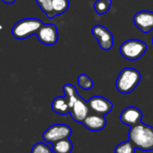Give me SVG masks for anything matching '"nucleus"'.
Segmentation results:
<instances>
[{"label": "nucleus", "instance_id": "obj_1", "mask_svg": "<svg viewBox=\"0 0 153 153\" xmlns=\"http://www.w3.org/2000/svg\"><path fill=\"white\" fill-rule=\"evenodd\" d=\"M128 138L134 144L136 149L144 152L153 151L152 126L143 123L132 126L128 133Z\"/></svg>", "mask_w": 153, "mask_h": 153}, {"label": "nucleus", "instance_id": "obj_2", "mask_svg": "<svg viewBox=\"0 0 153 153\" xmlns=\"http://www.w3.org/2000/svg\"><path fill=\"white\" fill-rule=\"evenodd\" d=\"M141 74L138 70L126 67L124 68L117 76L116 87L117 91L123 94H128L132 92L140 83Z\"/></svg>", "mask_w": 153, "mask_h": 153}, {"label": "nucleus", "instance_id": "obj_3", "mask_svg": "<svg viewBox=\"0 0 153 153\" xmlns=\"http://www.w3.org/2000/svg\"><path fill=\"white\" fill-rule=\"evenodd\" d=\"M44 23L37 18H25L17 22L13 29L12 34L17 39H25L33 34H37Z\"/></svg>", "mask_w": 153, "mask_h": 153}, {"label": "nucleus", "instance_id": "obj_4", "mask_svg": "<svg viewBox=\"0 0 153 153\" xmlns=\"http://www.w3.org/2000/svg\"><path fill=\"white\" fill-rule=\"evenodd\" d=\"M119 50L126 59L134 61L140 59L145 54L147 50V44L143 40L131 39L122 43Z\"/></svg>", "mask_w": 153, "mask_h": 153}, {"label": "nucleus", "instance_id": "obj_5", "mask_svg": "<svg viewBox=\"0 0 153 153\" xmlns=\"http://www.w3.org/2000/svg\"><path fill=\"white\" fill-rule=\"evenodd\" d=\"M72 134V129L70 126L65 124H56L49 126L43 133V140L50 144H53L58 141L67 139Z\"/></svg>", "mask_w": 153, "mask_h": 153}, {"label": "nucleus", "instance_id": "obj_6", "mask_svg": "<svg viewBox=\"0 0 153 153\" xmlns=\"http://www.w3.org/2000/svg\"><path fill=\"white\" fill-rule=\"evenodd\" d=\"M91 33L97 39L100 47L103 50L108 51L112 48L114 44V38L111 31L105 26L100 24L95 25L91 29Z\"/></svg>", "mask_w": 153, "mask_h": 153}, {"label": "nucleus", "instance_id": "obj_7", "mask_svg": "<svg viewBox=\"0 0 153 153\" xmlns=\"http://www.w3.org/2000/svg\"><path fill=\"white\" fill-rule=\"evenodd\" d=\"M37 38L39 41L44 45H55L58 40V30L56 26L53 23L43 24L37 33Z\"/></svg>", "mask_w": 153, "mask_h": 153}, {"label": "nucleus", "instance_id": "obj_8", "mask_svg": "<svg viewBox=\"0 0 153 153\" xmlns=\"http://www.w3.org/2000/svg\"><path fill=\"white\" fill-rule=\"evenodd\" d=\"M90 112L91 109L88 105V102H86L81 96H79L76 99V100L70 108V115L72 118L75 122L82 123V124L86 119Z\"/></svg>", "mask_w": 153, "mask_h": 153}, {"label": "nucleus", "instance_id": "obj_9", "mask_svg": "<svg viewBox=\"0 0 153 153\" xmlns=\"http://www.w3.org/2000/svg\"><path fill=\"white\" fill-rule=\"evenodd\" d=\"M87 102L92 113L102 116L109 114L113 108V104L108 100L101 96H94Z\"/></svg>", "mask_w": 153, "mask_h": 153}, {"label": "nucleus", "instance_id": "obj_10", "mask_svg": "<svg viewBox=\"0 0 153 153\" xmlns=\"http://www.w3.org/2000/svg\"><path fill=\"white\" fill-rule=\"evenodd\" d=\"M133 22L141 31L148 33L153 30V12L140 11L134 14Z\"/></svg>", "mask_w": 153, "mask_h": 153}, {"label": "nucleus", "instance_id": "obj_11", "mask_svg": "<svg viewBox=\"0 0 153 153\" xmlns=\"http://www.w3.org/2000/svg\"><path fill=\"white\" fill-rule=\"evenodd\" d=\"M143 112L136 107H127L120 114V121L130 127L142 123Z\"/></svg>", "mask_w": 153, "mask_h": 153}, {"label": "nucleus", "instance_id": "obj_12", "mask_svg": "<svg viewBox=\"0 0 153 153\" xmlns=\"http://www.w3.org/2000/svg\"><path fill=\"white\" fill-rule=\"evenodd\" d=\"M82 125L84 127L91 132H98L102 129L107 125V120L104 116L95 114V113H90L86 119L83 121Z\"/></svg>", "mask_w": 153, "mask_h": 153}, {"label": "nucleus", "instance_id": "obj_13", "mask_svg": "<svg viewBox=\"0 0 153 153\" xmlns=\"http://www.w3.org/2000/svg\"><path fill=\"white\" fill-rule=\"evenodd\" d=\"M53 111L61 116H65L70 114V106L69 101L65 96H59L54 99L51 104Z\"/></svg>", "mask_w": 153, "mask_h": 153}, {"label": "nucleus", "instance_id": "obj_14", "mask_svg": "<svg viewBox=\"0 0 153 153\" xmlns=\"http://www.w3.org/2000/svg\"><path fill=\"white\" fill-rule=\"evenodd\" d=\"M73 143L69 138L58 141L52 144L54 153H71L73 151Z\"/></svg>", "mask_w": 153, "mask_h": 153}, {"label": "nucleus", "instance_id": "obj_15", "mask_svg": "<svg viewBox=\"0 0 153 153\" xmlns=\"http://www.w3.org/2000/svg\"><path fill=\"white\" fill-rule=\"evenodd\" d=\"M63 91H64L65 96L67 98V100L69 101V106L71 108V106L74 104V102L76 100V99L80 95L77 93V90L73 84H65V85H64Z\"/></svg>", "mask_w": 153, "mask_h": 153}, {"label": "nucleus", "instance_id": "obj_16", "mask_svg": "<svg viewBox=\"0 0 153 153\" xmlns=\"http://www.w3.org/2000/svg\"><path fill=\"white\" fill-rule=\"evenodd\" d=\"M39 8L47 14L49 19L54 18L56 15L53 10V0H35Z\"/></svg>", "mask_w": 153, "mask_h": 153}, {"label": "nucleus", "instance_id": "obj_17", "mask_svg": "<svg viewBox=\"0 0 153 153\" xmlns=\"http://www.w3.org/2000/svg\"><path fill=\"white\" fill-rule=\"evenodd\" d=\"M112 4V0H97L94 3V9L99 15H102L108 12Z\"/></svg>", "mask_w": 153, "mask_h": 153}, {"label": "nucleus", "instance_id": "obj_18", "mask_svg": "<svg viewBox=\"0 0 153 153\" xmlns=\"http://www.w3.org/2000/svg\"><path fill=\"white\" fill-rule=\"evenodd\" d=\"M69 0H53V10L55 15H61L67 11Z\"/></svg>", "mask_w": 153, "mask_h": 153}, {"label": "nucleus", "instance_id": "obj_19", "mask_svg": "<svg viewBox=\"0 0 153 153\" xmlns=\"http://www.w3.org/2000/svg\"><path fill=\"white\" fill-rule=\"evenodd\" d=\"M135 149L134 144L129 140L119 143L115 149V153H135Z\"/></svg>", "mask_w": 153, "mask_h": 153}, {"label": "nucleus", "instance_id": "obj_20", "mask_svg": "<svg viewBox=\"0 0 153 153\" xmlns=\"http://www.w3.org/2000/svg\"><path fill=\"white\" fill-rule=\"evenodd\" d=\"M78 84L82 90H85V91H90L94 86L93 81L88 75H86L84 74H82L79 75V77H78Z\"/></svg>", "mask_w": 153, "mask_h": 153}, {"label": "nucleus", "instance_id": "obj_21", "mask_svg": "<svg viewBox=\"0 0 153 153\" xmlns=\"http://www.w3.org/2000/svg\"><path fill=\"white\" fill-rule=\"evenodd\" d=\"M31 153H54L53 149L43 143H38L33 145Z\"/></svg>", "mask_w": 153, "mask_h": 153}, {"label": "nucleus", "instance_id": "obj_22", "mask_svg": "<svg viewBox=\"0 0 153 153\" xmlns=\"http://www.w3.org/2000/svg\"><path fill=\"white\" fill-rule=\"evenodd\" d=\"M16 0H2L3 3L4 4H13Z\"/></svg>", "mask_w": 153, "mask_h": 153}, {"label": "nucleus", "instance_id": "obj_23", "mask_svg": "<svg viewBox=\"0 0 153 153\" xmlns=\"http://www.w3.org/2000/svg\"><path fill=\"white\" fill-rule=\"evenodd\" d=\"M152 44H153V37H152Z\"/></svg>", "mask_w": 153, "mask_h": 153}]
</instances>
